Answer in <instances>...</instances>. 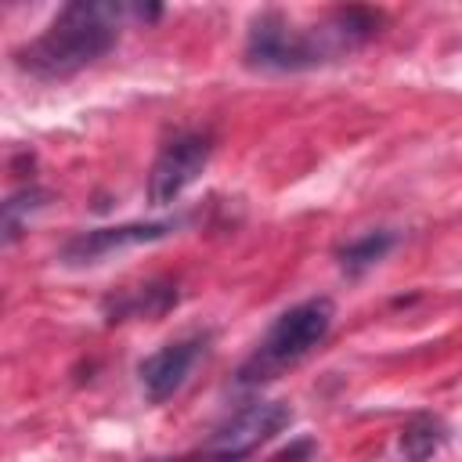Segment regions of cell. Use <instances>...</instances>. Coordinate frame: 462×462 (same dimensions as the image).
Segmentation results:
<instances>
[{
	"label": "cell",
	"instance_id": "8",
	"mask_svg": "<svg viewBox=\"0 0 462 462\" xmlns=\"http://www.w3.org/2000/svg\"><path fill=\"white\" fill-rule=\"evenodd\" d=\"M444 444V422L433 415H411L401 430V455L404 462H426Z\"/></svg>",
	"mask_w": 462,
	"mask_h": 462
},
{
	"label": "cell",
	"instance_id": "12",
	"mask_svg": "<svg viewBox=\"0 0 462 462\" xmlns=\"http://www.w3.org/2000/svg\"><path fill=\"white\" fill-rule=\"evenodd\" d=\"M224 462H235V458H224Z\"/></svg>",
	"mask_w": 462,
	"mask_h": 462
},
{
	"label": "cell",
	"instance_id": "3",
	"mask_svg": "<svg viewBox=\"0 0 462 462\" xmlns=\"http://www.w3.org/2000/svg\"><path fill=\"white\" fill-rule=\"evenodd\" d=\"M332 318H336V307H332L328 296L303 300V303L289 307L285 314H278L274 325L267 328L260 350L242 365L238 383H242V386H253V383L274 379L282 368L296 365L303 354H310V350L328 336Z\"/></svg>",
	"mask_w": 462,
	"mask_h": 462
},
{
	"label": "cell",
	"instance_id": "2",
	"mask_svg": "<svg viewBox=\"0 0 462 462\" xmlns=\"http://www.w3.org/2000/svg\"><path fill=\"white\" fill-rule=\"evenodd\" d=\"M126 14H134L126 4L72 0L36 40L14 51V65L36 79H69L116 47Z\"/></svg>",
	"mask_w": 462,
	"mask_h": 462
},
{
	"label": "cell",
	"instance_id": "7",
	"mask_svg": "<svg viewBox=\"0 0 462 462\" xmlns=\"http://www.w3.org/2000/svg\"><path fill=\"white\" fill-rule=\"evenodd\" d=\"M170 231H177V220H152V224H119V227H97V231H83L76 238H69L61 245V260L69 267H83V263H97L108 253L141 245V242H159Z\"/></svg>",
	"mask_w": 462,
	"mask_h": 462
},
{
	"label": "cell",
	"instance_id": "4",
	"mask_svg": "<svg viewBox=\"0 0 462 462\" xmlns=\"http://www.w3.org/2000/svg\"><path fill=\"white\" fill-rule=\"evenodd\" d=\"M209 162V137L206 134H177L162 144L148 173V199L152 206H170Z\"/></svg>",
	"mask_w": 462,
	"mask_h": 462
},
{
	"label": "cell",
	"instance_id": "11",
	"mask_svg": "<svg viewBox=\"0 0 462 462\" xmlns=\"http://www.w3.org/2000/svg\"><path fill=\"white\" fill-rule=\"evenodd\" d=\"M152 462H166V458H152Z\"/></svg>",
	"mask_w": 462,
	"mask_h": 462
},
{
	"label": "cell",
	"instance_id": "10",
	"mask_svg": "<svg viewBox=\"0 0 462 462\" xmlns=\"http://www.w3.org/2000/svg\"><path fill=\"white\" fill-rule=\"evenodd\" d=\"M47 206V191H40V188H22V191H14L7 202H4V242H14L25 227H29V217L36 213V209H43Z\"/></svg>",
	"mask_w": 462,
	"mask_h": 462
},
{
	"label": "cell",
	"instance_id": "6",
	"mask_svg": "<svg viewBox=\"0 0 462 462\" xmlns=\"http://www.w3.org/2000/svg\"><path fill=\"white\" fill-rule=\"evenodd\" d=\"M202 350H206V336H184V339H173V343L159 346L155 354H148L137 368L144 397L152 404H162L166 397H173L184 386V379L191 375Z\"/></svg>",
	"mask_w": 462,
	"mask_h": 462
},
{
	"label": "cell",
	"instance_id": "9",
	"mask_svg": "<svg viewBox=\"0 0 462 462\" xmlns=\"http://www.w3.org/2000/svg\"><path fill=\"white\" fill-rule=\"evenodd\" d=\"M393 242H397L393 231H368V235H361L357 242H350V245L339 249V263H343L346 274H361L365 267L379 263V260L393 249Z\"/></svg>",
	"mask_w": 462,
	"mask_h": 462
},
{
	"label": "cell",
	"instance_id": "1",
	"mask_svg": "<svg viewBox=\"0 0 462 462\" xmlns=\"http://www.w3.org/2000/svg\"><path fill=\"white\" fill-rule=\"evenodd\" d=\"M383 25L379 11L368 7H336L325 22L310 29L289 25L278 11L260 14L245 40V61L253 69H274V72H300L314 69L321 61H332L336 54L372 40Z\"/></svg>",
	"mask_w": 462,
	"mask_h": 462
},
{
	"label": "cell",
	"instance_id": "5",
	"mask_svg": "<svg viewBox=\"0 0 462 462\" xmlns=\"http://www.w3.org/2000/svg\"><path fill=\"white\" fill-rule=\"evenodd\" d=\"M289 408L278 404V401H256V404H245L242 411H235L209 440V448L220 455V458H238L245 451H253L256 444L271 440L282 426H289Z\"/></svg>",
	"mask_w": 462,
	"mask_h": 462
}]
</instances>
